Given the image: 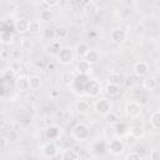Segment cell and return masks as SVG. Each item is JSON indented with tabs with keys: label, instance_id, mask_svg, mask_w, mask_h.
Wrapping results in <instances>:
<instances>
[{
	"label": "cell",
	"instance_id": "1",
	"mask_svg": "<svg viewBox=\"0 0 160 160\" xmlns=\"http://www.w3.org/2000/svg\"><path fill=\"white\" fill-rule=\"evenodd\" d=\"M56 60L59 64L66 66V65H70L74 60H75V52H74V49L71 46H60L59 50L56 51Z\"/></svg>",
	"mask_w": 160,
	"mask_h": 160
},
{
	"label": "cell",
	"instance_id": "2",
	"mask_svg": "<svg viewBox=\"0 0 160 160\" xmlns=\"http://www.w3.org/2000/svg\"><path fill=\"white\" fill-rule=\"evenodd\" d=\"M111 108L112 104L108 98H98L96 101L94 102V110L98 115L101 116H106L111 112Z\"/></svg>",
	"mask_w": 160,
	"mask_h": 160
},
{
	"label": "cell",
	"instance_id": "3",
	"mask_svg": "<svg viewBox=\"0 0 160 160\" xmlns=\"http://www.w3.org/2000/svg\"><path fill=\"white\" fill-rule=\"evenodd\" d=\"M71 135L75 140L78 141H86L89 140L90 138V129L86 124H82V122H78L72 130H71Z\"/></svg>",
	"mask_w": 160,
	"mask_h": 160
},
{
	"label": "cell",
	"instance_id": "4",
	"mask_svg": "<svg viewBox=\"0 0 160 160\" xmlns=\"http://www.w3.org/2000/svg\"><path fill=\"white\" fill-rule=\"evenodd\" d=\"M106 150H108L111 155L119 156V155H121V154L124 152V150H125V144H124V141L118 136V138H115V139L108 141V144H106Z\"/></svg>",
	"mask_w": 160,
	"mask_h": 160
},
{
	"label": "cell",
	"instance_id": "5",
	"mask_svg": "<svg viewBox=\"0 0 160 160\" xmlns=\"http://www.w3.org/2000/svg\"><path fill=\"white\" fill-rule=\"evenodd\" d=\"M141 111H142V108L139 102L136 101H129L126 105H125V114L128 118L130 119H136L141 115Z\"/></svg>",
	"mask_w": 160,
	"mask_h": 160
},
{
	"label": "cell",
	"instance_id": "6",
	"mask_svg": "<svg viewBox=\"0 0 160 160\" xmlns=\"http://www.w3.org/2000/svg\"><path fill=\"white\" fill-rule=\"evenodd\" d=\"M41 154L46 159H52L59 154V148L54 141H46L41 146Z\"/></svg>",
	"mask_w": 160,
	"mask_h": 160
},
{
	"label": "cell",
	"instance_id": "7",
	"mask_svg": "<svg viewBox=\"0 0 160 160\" xmlns=\"http://www.w3.org/2000/svg\"><path fill=\"white\" fill-rule=\"evenodd\" d=\"M101 84L98 80H90L85 88V95L89 98H98L101 92Z\"/></svg>",
	"mask_w": 160,
	"mask_h": 160
},
{
	"label": "cell",
	"instance_id": "8",
	"mask_svg": "<svg viewBox=\"0 0 160 160\" xmlns=\"http://www.w3.org/2000/svg\"><path fill=\"white\" fill-rule=\"evenodd\" d=\"M132 71L138 78H145L149 74V64L144 60L136 61L132 66Z\"/></svg>",
	"mask_w": 160,
	"mask_h": 160
},
{
	"label": "cell",
	"instance_id": "9",
	"mask_svg": "<svg viewBox=\"0 0 160 160\" xmlns=\"http://www.w3.org/2000/svg\"><path fill=\"white\" fill-rule=\"evenodd\" d=\"M15 88L20 92H26L30 90L29 88V79L26 75H19L15 80Z\"/></svg>",
	"mask_w": 160,
	"mask_h": 160
},
{
	"label": "cell",
	"instance_id": "10",
	"mask_svg": "<svg viewBox=\"0 0 160 160\" xmlns=\"http://www.w3.org/2000/svg\"><path fill=\"white\" fill-rule=\"evenodd\" d=\"M126 39V31L122 29H114L110 32V40L115 44H121Z\"/></svg>",
	"mask_w": 160,
	"mask_h": 160
},
{
	"label": "cell",
	"instance_id": "11",
	"mask_svg": "<svg viewBox=\"0 0 160 160\" xmlns=\"http://www.w3.org/2000/svg\"><path fill=\"white\" fill-rule=\"evenodd\" d=\"M75 70L79 75H89L91 72V65L84 59H81V60H78L75 65Z\"/></svg>",
	"mask_w": 160,
	"mask_h": 160
},
{
	"label": "cell",
	"instance_id": "12",
	"mask_svg": "<svg viewBox=\"0 0 160 160\" xmlns=\"http://www.w3.org/2000/svg\"><path fill=\"white\" fill-rule=\"evenodd\" d=\"M84 60L88 61L91 66H92L94 64L99 62V60H100V52H99V50H96V49H90V50L85 54Z\"/></svg>",
	"mask_w": 160,
	"mask_h": 160
},
{
	"label": "cell",
	"instance_id": "13",
	"mask_svg": "<svg viewBox=\"0 0 160 160\" xmlns=\"http://www.w3.org/2000/svg\"><path fill=\"white\" fill-rule=\"evenodd\" d=\"M142 86H144L145 90H149V91L155 90L158 88V79H156V76H154V75L145 76V79L142 80Z\"/></svg>",
	"mask_w": 160,
	"mask_h": 160
},
{
	"label": "cell",
	"instance_id": "14",
	"mask_svg": "<svg viewBox=\"0 0 160 160\" xmlns=\"http://www.w3.org/2000/svg\"><path fill=\"white\" fill-rule=\"evenodd\" d=\"M54 19H55V14L51 9L45 8L39 14V20L42 21V22H51V21H54Z\"/></svg>",
	"mask_w": 160,
	"mask_h": 160
},
{
	"label": "cell",
	"instance_id": "15",
	"mask_svg": "<svg viewBox=\"0 0 160 160\" xmlns=\"http://www.w3.org/2000/svg\"><path fill=\"white\" fill-rule=\"evenodd\" d=\"M15 30L19 32V34H24V32H28V28H29V20L25 19V18H19L15 24Z\"/></svg>",
	"mask_w": 160,
	"mask_h": 160
},
{
	"label": "cell",
	"instance_id": "16",
	"mask_svg": "<svg viewBox=\"0 0 160 160\" xmlns=\"http://www.w3.org/2000/svg\"><path fill=\"white\" fill-rule=\"evenodd\" d=\"M102 134H104V138L106 139V141H110V140L118 138V130H116V128H115L114 125H111V124H110V125H106V126L104 128Z\"/></svg>",
	"mask_w": 160,
	"mask_h": 160
},
{
	"label": "cell",
	"instance_id": "17",
	"mask_svg": "<svg viewBox=\"0 0 160 160\" xmlns=\"http://www.w3.org/2000/svg\"><path fill=\"white\" fill-rule=\"evenodd\" d=\"M129 134H130L131 138L139 140V139H142V138L145 136V130H144V128L140 126V125H132V126H130V129H129Z\"/></svg>",
	"mask_w": 160,
	"mask_h": 160
},
{
	"label": "cell",
	"instance_id": "18",
	"mask_svg": "<svg viewBox=\"0 0 160 160\" xmlns=\"http://www.w3.org/2000/svg\"><path fill=\"white\" fill-rule=\"evenodd\" d=\"M61 156V160H79V152L74 149H64L60 154Z\"/></svg>",
	"mask_w": 160,
	"mask_h": 160
},
{
	"label": "cell",
	"instance_id": "19",
	"mask_svg": "<svg viewBox=\"0 0 160 160\" xmlns=\"http://www.w3.org/2000/svg\"><path fill=\"white\" fill-rule=\"evenodd\" d=\"M89 50H90V46H89L86 42H84V41L78 42V44L75 45V48H74L75 56H79V58H84L85 54H86Z\"/></svg>",
	"mask_w": 160,
	"mask_h": 160
},
{
	"label": "cell",
	"instance_id": "20",
	"mask_svg": "<svg viewBox=\"0 0 160 160\" xmlns=\"http://www.w3.org/2000/svg\"><path fill=\"white\" fill-rule=\"evenodd\" d=\"M28 79H29V88H30V90H34V91L40 90V88L42 85V81H41V78L40 76H38V75H30V76H28Z\"/></svg>",
	"mask_w": 160,
	"mask_h": 160
},
{
	"label": "cell",
	"instance_id": "21",
	"mask_svg": "<svg viewBox=\"0 0 160 160\" xmlns=\"http://www.w3.org/2000/svg\"><path fill=\"white\" fill-rule=\"evenodd\" d=\"M75 110L79 112V114H86L89 112L90 110V104L88 100H84V99H79L76 102H75Z\"/></svg>",
	"mask_w": 160,
	"mask_h": 160
},
{
	"label": "cell",
	"instance_id": "22",
	"mask_svg": "<svg viewBox=\"0 0 160 160\" xmlns=\"http://www.w3.org/2000/svg\"><path fill=\"white\" fill-rule=\"evenodd\" d=\"M105 91H106V94L110 95L111 98H115V96H119V95H120L121 88H120V85H118V84L108 82L106 86H105Z\"/></svg>",
	"mask_w": 160,
	"mask_h": 160
},
{
	"label": "cell",
	"instance_id": "23",
	"mask_svg": "<svg viewBox=\"0 0 160 160\" xmlns=\"http://www.w3.org/2000/svg\"><path fill=\"white\" fill-rule=\"evenodd\" d=\"M60 135V128L56 125H51L45 130V136L50 140H55Z\"/></svg>",
	"mask_w": 160,
	"mask_h": 160
},
{
	"label": "cell",
	"instance_id": "24",
	"mask_svg": "<svg viewBox=\"0 0 160 160\" xmlns=\"http://www.w3.org/2000/svg\"><path fill=\"white\" fill-rule=\"evenodd\" d=\"M150 125L155 130L160 129V111L159 110H155L150 114Z\"/></svg>",
	"mask_w": 160,
	"mask_h": 160
},
{
	"label": "cell",
	"instance_id": "25",
	"mask_svg": "<svg viewBox=\"0 0 160 160\" xmlns=\"http://www.w3.org/2000/svg\"><path fill=\"white\" fill-rule=\"evenodd\" d=\"M61 81H62V84L70 86L75 81V72L74 71H64L61 74Z\"/></svg>",
	"mask_w": 160,
	"mask_h": 160
},
{
	"label": "cell",
	"instance_id": "26",
	"mask_svg": "<svg viewBox=\"0 0 160 160\" xmlns=\"http://www.w3.org/2000/svg\"><path fill=\"white\" fill-rule=\"evenodd\" d=\"M98 10H99V6H98V4L95 1H88L84 5V11L88 15H94V14L98 12Z\"/></svg>",
	"mask_w": 160,
	"mask_h": 160
},
{
	"label": "cell",
	"instance_id": "27",
	"mask_svg": "<svg viewBox=\"0 0 160 160\" xmlns=\"http://www.w3.org/2000/svg\"><path fill=\"white\" fill-rule=\"evenodd\" d=\"M54 31H55V36L56 39H66L68 35H69V30L64 26V25H58L56 28H54Z\"/></svg>",
	"mask_w": 160,
	"mask_h": 160
},
{
	"label": "cell",
	"instance_id": "28",
	"mask_svg": "<svg viewBox=\"0 0 160 160\" xmlns=\"http://www.w3.org/2000/svg\"><path fill=\"white\" fill-rule=\"evenodd\" d=\"M41 30V25L39 20H31L29 21V28H28V32L30 34H38Z\"/></svg>",
	"mask_w": 160,
	"mask_h": 160
},
{
	"label": "cell",
	"instance_id": "29",
	"mask_svg": "<svg viewBox=\"0 0 160 160\" xmlns=\"http://www.w3.org/2000/svg\"><path fill=\"white\" fill-rule=\"evenodd\" d=\"M12 40H14V36H12V34H10V31H2V32H0V41L4 45H8V44L12 42Z\"/></svg>",
	"mask_w": 160,
	"mask_h": 160
},
{
	"label": "cell",
	"instance_id": "30",
	"mask_svg": "<svg viewBox=\"0 0 160 160\" xmlns=\"http://www.w3.org/2000/svg\"><path fill=\"white\" fill-rule=\"evenodd\" d=\"M122 80V75L119 74V72H111L109 76H108V82H111V84H118L120 85Z\"/></svg>",
	"mask_w": 160,
	"mask_h": 160
},
{
	"label": "cell",
	"instance_id": "31",
	"mask_svg": "<svg viewBox=\"0 0 160 160\" xmlns=\"http://www.w3.org/2000/svg\"><path fill=\"white\" fill-rule=\"evenodd\" d=\"M42 36H44L45 40H48V41H50V42H52V41L56 39L54 29H45V30L42 31Z\"/></svg>",
	"mask_w": 160,
	"mask_h": 160
},
{
	"label": "cell",
	"instance_id": "32",
	"mask_svg": "<svg viewBox=\"0 0 160 160\" xmlns=\"http://www.w3.org/2000/svg\"><path fill=\"white\" fill-rule=\"evenodd\" d=\"M124 160H144L142 156L139 154V152H135V151H131V152H128L124 158Z\"/></svg>",
	"mask_w": 160,
	"mask_h": 160
},
{
	"label": "cell",
	"instance_id": "33",
	"mask_svg": "<svg viewBox=\"0 0 160 160\" xmlns=\"http://www.w3.org/2000/svg\"><path fill=\"white\" fill-rule=\"evenodd\" d=\"M41 4H42V5H45V6H46V9H51V8L56 6V5H59V1H56V0H54V1L45 0V1H42Z\"/></svg>",
	"mask_w": 160,
	"mask_h": 160
},
{
	"label": "cell",
	"instance_id": "34",
	"mask_svg": "<svg viewBox=\"0 0 160 160\" xmlns=\"http://www.w3.org/2000/svg\"><path fill=\"white\" fill-rule=\"evenodd\" d=\"M4 76H5V78H14V76H15V70H12V69H8V70H5Z\"/></svg>",
	"mask_w": 160,
	"mask_h": 160
},
{
	"label": "cell",
	"instance_id": "35",
	"mask_svg": "<svg viewBox=\"0 0 160 160\" xmlns=\"http://www.w3.org/2000/svg\"><path fill=\"white\" fill-rule=\"evenodd\" d=\"M6 145H8V140H6L4 136H0V150L5 149Z\"/></svg>",
	"mask_w": 160,
	"mask_h": 160
},
{
	"label": "cell",
	"instance_id": "36",
	"mask_svg": "<svg viewBox=\"0 0 160 160\" xmlns=\"http://www.w3.org/2000/svg\"><path fill=\"white\" fill-rule=\"evenodd\" d=\"M150 158H151V160H158V159H159V151H158V150H154V151L150 154Z\"/></svg>",
	"mask_w": 160,
	"mask_h": 160
}]
</instances>
